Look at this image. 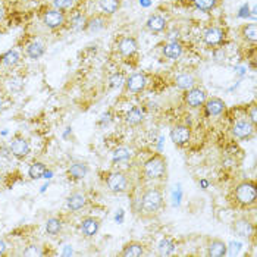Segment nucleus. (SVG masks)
<instances>
[{
  "mask_svg": "<svg viewBox=\"0 0 257 257\" xmlns=\"http://www.w3.org/2000/svg\"><path fill=\"white\" fill-rule=\"evenodd\" d=\"M228 200L231 206L238 210H248L256 206L257 184L254 179H244L231 190Z\"/></svg>",
  "mask_w": 257,
  "mask_h": 257,
  "instance_id": "obj_1",
  "label": "nucleus"
},
{
  "mask_svg": "<svg viewBox=\"0 0 257 257\" xmlns=\"http://www.w3.org/2000/svg\"><path fill=\"white\" fill-rule=\"evenodd\" d=\"M163 207V193L160 187H147L139 198L140 218L153 219L158 216Z\"/></svg>",
  "mask_w": 257,
  "mask_h": 257,
  "instance_id": "obj_2",
  "label": "nucleus"
},
{
  "mask_svg": "<svg viewBox=\"0 0 257 257\" xmlns=\"http://www.w3.org/2000/svg\"><path fill=\"white\" fill-rule=\"evenodd\" d=\"M141 174L147 181H162L168 175V162L162 153H155L143 163Z\"/></svg>",
  "mask_w": 257,
  "mask_h": 257,
  "instance_id": "obj_3",
  "label": "nucleus"
},
{
  "mask_svg": "<svg viewBox=\"0 0 257 257\" xmlns=\"http://www.w3.org/2000/svg\"><path fill=\"white\" fill-rule=\"evenodd\" d=\"M106 187L113 194H123L130 188V178L122 171H110L104 177Z\"/></svg>",
  "mask_w": 257,
  "mask_h": 257,
  "instance_id": "obj_4",
  "label": "nucleus"
},
{
  "mask_svg": "<svg viewBox=\"0 0 257 257\" xmlns=\"http://www.w3.org/2000/svg\"><path fill=\"white\" fill-rule=\"evenodd\" d=\"M40 18L41 22L49 28V30H59L65 24H66V15L65 12H62L59 9L50 6V8H44L40 12Z\"/></svg>",
  "mask_w": 257,
  "mask_h": 257,
  "instance_id": "obj_5",
  "label": "nucleus"
},
{
  "mask_svg": "<svg viewBox=\"0 0 257 257\" xmlns=\"http://www.w3.org/2000/svg\"><path fill=\"white\" fill-rule=\"evenodd\" d=\"M256 133V125H253L248 118H239L232 125V136L239 141H248L254 137Z\"/></svg>",
  "mask_w": 257,
  "mask_h": 257,
  "instance_id": "obj_6",
  "label": "nucleus"
},
{
  "mask_svg": "<svg viewBox=\"0 0 257 257\" xmlns=\"http://www.w3.org/2000/svg\"><path fill=\"white\" fill-rule=\"evenodd\" d=\"M207 91L204 90V88H201V87H191V88H188V90H185L184 91V96H182V99H184V103L188 106V107H191V109H200V107H203V104H204V101L207 100Z\"/></svg>",
  "mask_w": 257,
  "mask_h": 257,
  "instance_id": "obj_7",
  "label": "nucleus"
},
{
  "mask_svg": "<svg viewBox=\"0 0 257 257\" xmlns=\"http://www.w3.org/2000/svg\"><path fill=\"white\" fill-rule=\"evenodd\" d=\"M232 232L241 238H250L256 234V225L254 222L247 216H239L234 219L232 225H231Z\"/></svg>",
  "mask_w": 257,
  "mask_h": 257,
  "instance_id": "obj_8",
  "label": "nucleus"
},
{
  "mask_svg": "<svg viewBox=\"0 0 257 257\" xmlns=\"http://www.w3.org/2000/svg\"><path fill=\"white\" fill-rule=\"evenodd\" d=\"M226 40V33L223 28L220 27H216V25H212L209 28L204 30L203 33V41L204 44L210 46V47H219L225 43Z\"/></svg>",
  "mask_w": 257,
  "mask_h": 257,
  "instance_id": "obj_9",
  "label": "nucleus"
},
{
  "mask_svg": "<svg viewBox=\"0 0 257 257\" xmlns=\"http://www.w3.org/2000/svg\"><path fill=\"white\" fill-rule=\"evenodd\" d=\"M171 140L177 147H185L191 141V128L185 123H177L171 130Z\"/></svg>",
  "mask_w": 257,
  "mask_h": 257,
  "instance_id": "obj_10",
  "label": "nucleus"
},
{
  "mask_svg": "<svg viewBox=\"0 0 257 257\" xmlns=\"http://www.w3.org/2000/svg\"><path fill=\"white\" fill-rule=\"evenodd\" d=\"M9 152L12 153V156L17 159H25L28 155H30V152H31V146H30V141L25 139V137H22L20 134H17L12 141H11V146H9Z\"/></svg>",
  "mask_w": 257,
  "mask_h": 257,
  "instance_id": "obj_11",
  "label": "nucleus"
},
{
  "mask_svg": "<svg viewBox=\"0 0 257 257\" xmlns=\"http://www.w3.org/2000/svg\"><path fill=\"white\" fill-rule=\"evenodd\" d=\"M125 90L131 94H140L147 87V75L143 72H136L125 79Z\"/></svg>",
  "mask_w": 257,
  "mask_h": 257,
  "instance_id": "obj_12",
  "label": "nucleus"
},
{
  "mask_svg": "<svg viewBox=\"0 0 257 257\" xmlns=\"http://www.w3.org/2000/svg\"><path fill=\"white\" fill-rule=\"evenodd\" d=\"M203 109H204V115L207 118L220 116L226 110V103L219 97H207V100L203 104Z\"/></svg>",
  "mask_w": 257,
  "mask_h": 257,
  "instance_id": "obj_13",
  "label": "nucleus"
},
{
  "mask_svg": "<svg viewBox=\"0 0 257 257\" xmlns=\"http://www.w3.org/2000/svg\"><path fill=\"white\" fill-rule=\"evenodd\" d=\"M109 15L106 14H96L90 18H87V22H85V27H84V31L85 33H99L101 30L107 28L109 25Z\"/></svg>",
  "mask_w": 257,
  "mask_h": 257,
  "instance_id": "obj_14",
  "label": "nucleus"
},
{
  "mask_svg": "<svg viewBox=\"0 0 257 257\" xmlns=\"http://www.w3.org/2000/svg\"><path fill=\"white\" fill-rule=\"evenodd\" d=\"M116 49H118L119 55L123 56V58H131L137 53L139 50V43L134 37H120L118 40V44H116Z\"/></svg>",
  "mask_w": 257,
  "mask_h": 257,
  "instance_id": "obj_15",
  "label": "nucleus"
},
{
  "mask_svg": "<svg viewBox=\"0 0 257 257\" xmlns=\"http://www.w3.org/2000/svg\"><path fill=\"white\" fill-rule=\"evenodd\" d=\"M101 220L96 216H85L79 223V231L85 238H93L100 229Z\"/></svg>",
  "mask_w": 257,
  "mask_h": 257,
  "instance_id": "obj_16",
  "label": "nucleus"
},
{
  "mask_svg": "<svg viewBox=\"0 0 257 257\" xmlns=\"http://www.w3.org/2000/svg\"><path fill=\"white\" fill-rule=\"evenodd\" d=\"M206 251L209 257H223L228 253L226 242L220 238H207Z\"/></svg>",
  "mask_w": 257,
  "mask_h": 257,
  "instance_id": "obj_17",
  "label": "nucleus"
},
{
  "mask_svg": "<svg viewBox=\"0 0 257 257\" xmlns=\"http://www.w3.org/2000/svg\"><path fill=\"white\" fill-rule=\"evenodd\" d=\"M144 254H147L146 245L143 242H140V241H130V242H126L122 247L120 253H119L120 257H141L144 256Z\"/></svg>",
  "mask_w": 257,
  "mask_h": 257,
  "instance_id": "obj_18",
  "label": "nucleus"
},
{
  "mask_svg": "<svg viewBox=\"0 0 257 257\" xmlns=\"http://www.w3.org/2000/svg\"><path fill=\"white\" fill-rule=\"evenodd\" d=\"M88 172H90V168H88L87 163H84V162H74L68 168L66 177L69 179H72V181H79V179L85 178L88 175Z\"/></svg>",
  "mask_w": 257,
  "mask_h": 257,
  "instance_id": "obj_19",
  "label": "nucleus"
},
{
  "mask_svg": "<svg viewBox=\"0 0 257 257\" xmlns=\"http://www.w3.org/2000/svg\"><path fill=\"white\" fill-rule=\"evenodd\" d=\"M146 28L150 31V33H163V31H166V28H168V20L163 17V15H159V14H155V15H152L147 22H146Z\"/></svg>",
  "mask_w": 257,
  "mask_h": 257,
  "instance_id": "obj_20",
  "label": "nucleus"
},
{
  "mask_svg": "<svg viewBox=\"0 0 257 257\" xmlns=\"http://www.w3.org/2000/svg\"><path fill=\"white\" fill-rule=\"evenodd\" d=\"M85 206H87V197H85L84 193L75 191V193H72L71 196H68V198H66V207L71 212H79Z\"/></svg>",
  "mask_w": 257,
  "mask_h": 257,
  "instance_id": "obj_21",
  "label": "nucleus"
},
{
  "mask_svg": "<svg viewBox=\"0 0 257 257\" xmlns=\"http://www.w3.org/2000/svg\"><path fill=\"white\" fill-rule=\"evenodd\" d=\"M182 52H184V47H182L181 41H178V40L168 41L163 46V56L168 58V59H178L179 56L182 55Z\"/></svg>",
  "mask_w": 257,
  "mask_h": 257,
  "instance_id": "obj_22",
  "label": "nucleus"
},
{
  "mask_svg": "<svg viewBox=\"0 0 257 257\" xmlns=\"http://www.w3.org/2000/svg\"><path fill=\"white\" fill-rule=\"evenodd\" d=\"M125 123L130 125V126H137L140 125L143 120H144V109L140 107V106H134L131 107L126 113H125Z\"/></svg>",
  "mask_w": 257,
  "mask_h": 257,
  "instance_id": "obj_23",
  "label": "nucleus"
},
{
  "mask_svg": "<svg viewBox=\"0 0 257 257\" xmlns=\"http://www.w3.org/2000/svg\"><path fill=\"white\" fill-rule=\"evenodd\" d=\"M196 84H197V79L194 78V75L190 74V72H182V74L177 75V78H175V85L182 91L194 87Z\"/></svg>",
  "mask_w": 257,
  "mask_h": 257,
  "instance_id": "obj_24",
  "label": "nucleus"
},
{
  "mask_svg": "<svg viewBox=\"0 0 257 257\" xmlns=\"http://www.w3.org/2000/svg\"><path fill=\"white\" fill-rule=\"evenodd\" d=\"M25 53H27V56H28L30 59L37 60L46 53V47H44V44L40 43V41H31L30 44H27Z\"/></svg>",
  "mask_w": 257,
  "mask_h": 257,
  "instance_id": "obj_25",
  "label": "nucleus"
},
{
  "mask_svg": "<svg viewBox=\"0 0 257 257\" xmlns=\"http://www.w3.org/2000/svg\"><path fill=\"white\" fill-rule=\"evenodd\" d=\"M0 59H2V63H3L6 68H15V66L20 65L21 55L17 49H12V50H8L6 53H3V55L0 56Z\"/></svg>",
  "mask_w": 257,
  "mask_h": 257,
  "instance_id": "obj_26",
  "label": "nucleus"
},
{
  "mask_svg": "<svg viewBox=\"0 0 257 257\" xmlns=\"http://www.w3.org/2000/svg\"><path fill=\"white\" fill-rule=\"evenodd\" d=\"M62 228H63V222L60 218L53 216V218H49L46 220V232L52 237L59 235L62 232Z\"/></svg>",
  "mask_w": 257,
  "mask_h": 257,
  "instance_id": "obj_27",
  "label": "nucleus"
},
{
  "mask_svg": "<svg viewBox=\"0 0 257 257\" xmlns=\"http://www.w3.org/2000/svg\"><path fill=\"white\" fill-rule=\"evenodd\" d=\"M47 172V166L43 162H33L28 168V177L31 179L44 178Z\"/></svg>",
  "mask_w": 257,
  "mask_h": 257,
  "instance_id": "obj_28",
  "label": "nucleus"
},
{
  "mask_svg": "<svg viewBox=\"0 0 257 257\" xmlns=\"http://www.w3.org/2000/svg\"><path fill=\"white\" fill-rule=\"evenodd\" d=\"M241 37L245 40L247 43H256L257 40V27L254 22L251 24H245L241 27Z\"/></svg>",
  "mask_w": 257,
  "mask_h": 257,
  "instance_id": "obj_29",
  "label": "nucleus"
},
{
  "mask_svg": "<svg viewBox=\"0 0 257 257\" xmlns=\"http://www.w3.org/2000/svg\"><path fill=\"white\" fill-rule=\"evenodd\" d=\"M99 5L101 12L110 17V15L116 14L119 11V8H120V0H99Z\"/></svg>",
  "mask_w": 257,
  "mask_h": 257,
  "instance_id": "obj_30",
  "label": "nucleus"
},
{
  "mask_svg": "<svg viewBox=\"0 0 257 257\" xmlns=\"http://www.w3.org/2000/svg\"><path fill=\"white\" fill-rule=\"evenodd\" d=\"M175 251V242L171 238H163L158 244L159 256H171Z\"/></svg>",
  "mask_w": 257,
  "mask_h": 257,
  "instance_id": "obj_31",
  "label": "nucleus"
},
{
  "mask_svg": "<svg viewBox=\"0 0 257 257\" xmlns=\"http://www.w3.org/2000/svg\"><path fill=\"white\" fill-rule=\"evenodd\" d=\"M220 3V0H193L194 8L201 11V12H212L216 9Z\"/></svg>",
  "mask_w": 257,
  "mask_h": 257,
  "instance_id": "obj_32",
  "label": "nucleus"
},
{
  "mask_svg": "<svg viewBox=\"0 0 257 257\" xmlns=\"http://www.w3.org/2000/svg\"><path fill=\"white\" fill-rule=\"evenodd\" d=\"M131 156L133 153L128 147H118L113 152V162H123V160H128Z\"/></svg>",
  "mask_w": 257,
  "mask_h": 257,
  "instance_id": "obj_33",
  "label": "nucleus"
},
{
  "mask_svg": "<svg viewBox=\"0 0 257 257\" xmlns=\"http://www.w3.org/2000/svg\"><path fill=\"white\" fill-rule=\"evenodd\" d=\"M85 22H87V17H84L82 14H77L71 18V28L72 30H82L84 31V27H85Z\"/></svg>",
  "mask_w": 257,
  "mask_h": 257,
  "instance_id": "obj_34",
  "label": "nucleus"
},
{
  "mask_svg": "<svg viewBox=\"0 0 257 257\" xmlns=\"http://www.w3.org/2000/svg\"><path fill=\"white\" fill-rule=\"evenodd\" d=\"M125 79L126 78H125V75L122 72H115V74L110 75L109 84H110L112 88H119V87H122L125 84Z\"/></svg>",
  "mask_w": 257,
  "mask_h": 257,
  "instance_id": "obj_35",
  "label": "nucleus"
},
{
  "mask_svg": "<svg viewBox=\"0 0 257 257\" xmlns=\"http://www.w3.org/2000/svg\"><path fill=\"white\" fill-rule=\"evenodd\" d=\"M52 6L59 9L62 12H66V11H69L74 6V0H53Z\"/></svg>",
  "mask_w": 257,
  "mask_h": 257,
  "instance_id": "obj_36",
  "label": "nucleus"
},
{
  "mask_svg": "<svg viewBox=\"0 0 257 257\" xmlns=\"http://www.w3.org/2000/svg\"><path fill=\"white\" fill-rule=\"evenodd\" d=\"M245 116L248 118V120L253 123V125H256L257 126V106L256 103H251L250 106H247V109H245Z\"/></svg>",
  "mask_w": 257,
  "mask_h": 257,
  "instance_id": "obj_37",
  "label": "nucleus"
},
{
  "mask_svg": "<svg viewBox=\"0 0 257 257\" xmlns=\"http://www.w3.org/2000/svg\"><path fill=\"white\" fill-rule=\"evenodd\" d=\"M8 82H9V87H11L12 91H20V90H22V87H24V81L18 78V77L11 78Z\"/></svg>",
  "mask_w": 257,
  "mask_h": 257,
  "instance_id": "obj_38",
  "label": "nucleus"
},
{
  "mask_svg": "<svg viewBox=\"0 0 257 257\" xmlns=\"http://www.w3.org/2000/svg\"><path fill=\"white\" fill-rule=\"evenodd\" d=\"M44 253L40 250V247L37 245H30L25 251H24V256H43Z\"/></svg>",
  "mask_w": 257,
  "mask_h": 257,
  "instance_id": "obj_39",
  "label": "nucleus"
},
{
  "mask_svg": "<svg viewBox=\"0 0 257 257\" xmlns=\"http://www.w3.org/2000/svg\"><path fill=\"white\" fill-rule=\"evenodd\" d=\"M248 11H250V9H248V5H244V6L239 9L238 17H239V18H247V17H248Z\"/></svg>",
  "mask_w": 257,
  "mask_h": 257,
  "instance_id": "obj_40",
  "label": "nucleus"
},
{
  "mask_svg": "<svg viewBox=\"0 0 257 257\" xmlns=\"http://www.w3.org/2000/svg\"><path fill=\"white\" fill-rule=\"evenodd\" d=\"M6 253H8V245H6L5 239H0V257L6 256Z\"/></svg>",
  "mask_w": 257,
  "mask_h": 257,
  "instance_id": "obj_41",
  "label": "nucleus"
},
{
  "mask_svg": "<svg viewBox=\"0 0 257 257\" xmlns=\"http://www.w3.org/2000/svg\"><path fill=\"white\" fill-rule=\"evenodd\" d=\"M6 107H8V106H6V101H5L3 97H0V113H3Z\"/></svg>",
  "mask_w": 257,
  "mask_h": 257,
  "instance_id": "obj_42",
  "label": "nucleus"
},
{
  "mask_svg": "<svg viewBox=\"0 0 257 257\" xmlns=\"http://www.w3.org/2000/svg\"><path fill=\"white\" fill-rule=\"evenodd\" d=\"M5 17H6V11H5V8H3V6H0V22H3Z\"/></svg>",
  "mask_w": 257,
  "mask_h": 257,
  "instance_id": "obj_43",
  "label": "nucleus"
},
{
  "mask_svg": "<svg viewBox=\"0 0 257 257\" xmlns=\"http://www.w3.org/2000/svg\"><path fill=\"white\" fill-rule=\"evenodd\" d=\"M140 2H141L144 6H149V5H150V2H149V0H140Z\"/></svg>",
  "mask_w": 257,
  "mask_h": 257,
  "instance_id": "obj_44",
  "label": "nucleus"
},
{
  "mask_svg": "<svg viewBox=\"0 0 257 257\" xmlns=\"http://www.w3.org/2000/svg\"><path fill=\"white\" fill-rule=\"evenodd\" d=\"M28 2H31V0H28Z\"/></svg>",
  "mask_w": 257,
  "mask_h": 257,
  "instance_id": "obj_45",
  "label": "nucleus"
}]
</instances>
